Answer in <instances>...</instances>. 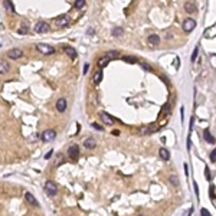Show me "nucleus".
Returning a JSON list of instances; mask_svg holds the SVG:
<instances>
[{"instance_id":"f257e3e1","label":"nucleus","mask_w":216,"mask_h":216,"mask_svg":"<svg viewBox=\"0 0 216 216\" xmlns=\"http://www.w3.org/2000/svg\"><path fill=\"white\" fill-rule=\"evenodd\" d=\"M118 58V52H115V51H112V52H108L107 55H104V56H101V58H98V61H97V64H98L99 68H104L110 61H112V59H117Z\"/></svg>"},{"instance_id":"f03ea898","label":"nucleus","mask_w":216,"mask_h":216,"mask_svg":"<svg viewBox=\"0 0 216 216\" xmlns=\"http://www.w3.org/2000/svg\"><path fill=\"white\" fill-rule=\"evenodd\" d=\"M36 51H39L42 55H52L55 53V48L48 43H36Z\"/></svg>"},{"instance_id":"7ed1b4c3","label":"nucleus","mask_w":216,"mask_h":216,"mask_svg":"<svg viewBox=\"0 0 216 216\" xmlns=\"http://www.w3.org/2000/svg\"><path fill=\"white\" fill-rule=\"evenodd\" d=\"M45 192L49 195V196H55V195L58 193V186H56V183H55V182H52V180H46Z\"/></svg>"},{"instance_id":"20e7f679","label":"nucleus","mask_w":216,"mask_h":216,"mask_svg":"<svg viewBox=\"0 0 216 216\" xmlns=\"http://www.w3.org/2000/svg\"><path fill=\"white\" fill-rule=\"evenodd\" d=\"M55 23H56V26L58 27H66L69 23H71V17H69L68 14H62V16L56 17Z\"/></svg>"},{"instance_id":"39448f33","label":"nucleus","mask_w":216,"mask_h":216,"mask_svg":"<svg viewBox=\"0 0 216 216\" xmlns=\"http://www.w3.org/2000/svg\"><path fill=\"white\" fill-rule=\"evenodd\" d=\"M56 137V133L53 130H45L42 134H40V138H42V141H45V143H49V141H53Z\"/></svg>"},{"instance_id":"423d86ee","label":"nucleus","mask_w":216,"mask_h":216,"mask_svg":"<svg viewBox=\"0 0 216 216\" xmlns=\"http://www.w3.org/2000/svg\"><path fill=\"white\" fill-rule=\"evenodd\" d=\"M195 27H196V20L192 19V17L184 19V22H183V30L184 32H192Z\"/></svg>"},{"instance_id":"0eeeda50","label":"nucleus","mask_w":216,"mask_h":216,"mask_svg":"<svg viewBox=\"0 0 216 216\" xmlns=\"http://www.w3.org/2000/svg\"><path fill=\"white\" fill-rule=\"evenodd\" d=\"M157 128L158 127L156 124H149V125H143L138 131H140V134H141V136H149V134H151V133H154Z\"/></svg>"},{"instance_id":"6e6552de","label":"nucleus","mask_w":216,"mask_h":216,"mask_svg":"<svg viewBox=\"0 0 216 216\" xmlns=\"http://www.w3.org/2000/svg\"><path fill=\"white\" fill-rule=\"evenodd\" d=\"M51 30V26L46 23V22H38L36 25H35V32H38V33H46V32H49Z\"/></svg>"},{"instance_id":"1a4fd4ad","label":"nucleus","mask_w":216,"mask_h":216,"mask_svg":"<svg viewBox=\"0 0 216 216\" xmlns=\"http://www.w3.org/2000/svg\"><path fill=\"white\" fill-rule=\"evenodd\" d=\"M7 58L10 59H19L23 56V51L19 49V48H13V49H10V51H7Z\"/></svg>"},{"instance_id":"9d476101","label":"nucleus","mask_w":216,"mask_h":216,"mask_svg":"<svg viewBox=\"0 0 216 216\" xmlns=\"http://www.w3.org/2000/svg\"><path fill=\"white\" fill-rule=\"evenodd\" d=\"M68 156H69V158H72V160H77V158H78L79 147L77 144H74V146H71V147L68 149Z\"/></svg>"},{"instance_id":"9b49d317","label":"nucleus","mask_w":216,"mask_h":216,"mask_svg":"<svg viewBox=\"0 0 216 216\" xmlns=\"http://www.w3.org/2000/svg\"><path fill=\"white\" fill-rule=\"evenodd\" d=\"M25 199H26V202L29 203V205H32V206H35V208H38V206H39V203H38V200H36V197L33 196L30 192H26V193H25Z\"/></svg>"},{"instance_id":"f8f14e48","label":"nucleus","mask_w":216,"mask_h":216,"mask_svg":"<svg viewBox=\"0 0 216 216\" xmlns=\"http://www.w3.org/2000/svg\"><path fill=\"white\" fill-rule=\"evenodd\" d=\"M64 52H65V55H68L71 59H75L77 56H78L77 51H75L72 46H64Z\"/></svg>"},{"instance_id":"ddd939ff","label":"nucleus","mask_w":216,"mask_h":216,"mask_svg":"<svg viewBox=\"0 0 216 216\" xmlns=\"http://www.w3.org/2000/svg\"><path fill=\"white\" fill-rule=\"evenodd\" d=\"M184 10L187 12V13H195V12H197V6L193 3V2H186L184 3Z\"/></svg>"},{"instance_id":"4468645a","label":"nucleus","mask_w":216,"mask_h":216,"mask_svg":"<svg viewBox=\"0 0 216 216\" xmlns=\"http://www.w3.org/2000/svg\"><path fill=\"white\" fill-rule=\"evenodd\" d=\"M99 118H101V121H102L104 124H112V123H114V118L110 117L107 112H99Z\"/></svg>"},{"instance_id":"2eb2a0df","label":"nucleus","mask_w":216,"mask_h":216,"mask_svg":"<svg viewBox=\"0 0 216 216\" xmlns=\"http://www.w3.org/2000/svg\"><path fill=\"white\" fill-rule=\"evenodd\" d=\"M56 110L59 112H64L66 110V99L65 98H61L56 101Z\"/></svg>"},{"instance_id":"dca6fc26","label":"nucleus","mask_w":216,"mask_h":216,"mask_svg":"<svg viewBox=\"0 0 216 216\" xmlns=\"http://www.w3.org/2000/svg\"><path fill=\"white\" fill-rule=\"evenodd\" d=\"M95 146H97V143H95V140H94V138H85V140H84V147L88 149V150L95 149Z\"/></svg>"},{"instance_id":"f3484780","label":"nucleus","mask_w":216,"mask_h":216,"mask_svg":"<svg viewBox=\"0 0 216 216\" xmlns=\"http://www.w3.org/2000/svg\"><path fill=\"white\" fill-rule=\"evenodd\" d=\"M203 138L206 140V143H209V144H215V137L212 136L209 133V130H205L203 131Z\"/></svg>"},{"instance_id":"a211bd4d","label":"nucleus","mask_w":216,"mask_h":216,"mask_svg":"<svg viewBox=\"0 0 216 216\" xmlns=\"http://www.w3.org/2000/svg\"><path fill=\"white\" fill-rule=\"evenodd\" d=\"M158 156H160V158H163V160H169V158H170V153L166 150L164 147H161V149L158 150Z\"/></svg>"},{"instance_id":"6ab92c4d","label":"nucleus","mask_w":216,"mask_h":216,"mask_svg":"<svg viewBox=\"0 0 216 216\" xmlns=\"http://www.w3.org/2000/svg\"><path fill=\"white\" fill-rule=\"evenodd\" d=\"M147 40H149V43H150V45H153V46H154V45H157L158 42H160V38H158L157 35H150V36H149V39H147Z\"/></svg>"},{"instance_id":"aec40b11","label":"nucleus","mask_w":216,"mask_h":216,"mask_svg":"<svg viewBox=\"0 0 216 216\" xmlns=\"http://www.w3.org/2000/svg\"><path fill=\"white\" fill-rule=\"evenodd\" d=\"M101 79H102V71L99 69V71L95 72V75H94V79H92V81H94V84L97 85V84H99V82H101Z\"/></svg>"},{"instance_id":"412c9836","label":"nucleus","mask_w":216,"mask_h":216,"mask_svg":"<svg viewBox=\"0 0 216 216\" xmlns=\"http://www.w3.org/2000/svg\"><path fill=\"white\" fill-rule=\"evenodd\" d=\"M123 61L127 62V64H136L137 58H134V56H123Z\"/></svg>"},{"instance_id":"4be33fe9","label":"nucleus","mask_w":216,"mask_h":216,"mask_svg":"<svg viewBox=\"0 0 216 216\" xmlns=\"http://www.w3.org/2000/svg\"><path fill=\"white\" fill-rule=\"evenodd\" d=\"M3 5H5V7H6V9H7V10H9V12H10V13H12V12H13V10H14L13 5L10 3V0H5V2H3Z\"/></svg>"},{"instance_id":"5701e85b","label":"nucleus","mask_w":216,"mask_h":216,"mask_svg":"<svg viewBox=\"0 0 216 216\" xmlns=\"http://www.w3.org/2000/svg\"><path fill=\"white\" fill-rule=\"evenodd\" d=\"M0 65H2V69H0V71H2V74H5V72H7V71H9V64H7V62H5L3 59H2Z\"/></svg>"},{"instance_id":"b1692460","label":"nucleus","mask_w":216,"mask_h":216,"mask_svg":"<svg viewBox=\"0 0 216 216\" xmlns=\"http://www.w3.org/2000/svg\"><path fill=\"white\" fill-rule=\"evenodd\" d=\"M169 180H170V183L173 184V186H179V179H177L174 174H171V176L169 177Z\"/></svg>"},{"instance_id":"393cba45","label":"nucleus","mask_w":216,"mask_h":216,"mask_svg":"<svg viewBox=\"0 0 216 216\" xmlns=\"http://www.w3.org/2000/svg\"><path fill=\"white\" fill-rule=\"evenodd\" d=\"M85 6V0H75V7L77 9H82Z\"/></svg>"},{"instance_id":"a878e982","label":"nucleus","mask_w":216,"mask_h":216,"mask_svg":"<svg viewBox=\"0 0 216 216\" xmlns=\"http://www.w3.org/2000/svg\"><path fill=\"white\" fill-rule=\"evenodd\" d=\"M121 33H123V29H121V27H115L114 32H112V36H120Z\"/></svg>"},{"instance_id":"bb28decb","label":"nucleus","mask_w":216,"mask_h":216,"mask_svg":"<svg viewBox=\"0 0 216 216\" xmlns=\"http://www.w3.org/2000/svg\"><path fill=\"white\" fill-rule=\"evenodd\" d=\"M197 53H199V48H195V51H193V55H192V62H195L196 61V58H197Z\"/></svg>"},{"instance_id":"cd10ccee","label":"nucleus","mask_w":216,"mask_h":216,"mask_svg":"<svg viewBox=\"0 0 216 216\" xmlns=\"http://www.w3.org/2000/svg\"><path fill=\"white\" fill-rule=\"evenodd\" d=\"M210 161H212V163H215L216 161V149L210 153Z\"/></svg>"},{"instance_id":"c85d7f7f","label":"nucleus","mask_w":216,"mask_h":216,"mask_svg":"<svg viewBox=\"0 0 216 216\" xmlns=\"http://www.w3.org/2000/svg\"><path fill=\"white\" fill-rule=\"evenodd\" d=\"M193 187H195V193H196V197L199 199V187H197V183H196V182L193 183Z\"/></svg>"},{"instance_id":"c756f323","label":"nucleus","mask_w":216,"mask_h":216,"mask_svg":"<svg viewBox=\"0 0 216 216\" xmlns=\"http://www.w3.org/2000/svg\"><path fill=\"white\" fill-rule=\"evenodd\" d=\"M92 127L95 128V130H98V131H102V127L101 125H98L97 123H92Z\"/></svg>"},{"instance_id":"7c9ffc66","label":"nucleus","mask_w":216,"mask_h":216,"mask_svg":"<svg viewBox=\"0 0 216 216\" xmlns=\"http://www.w3.org/2000/svg\"><path fill=\"white\" fill-rule=\"evenodd\" d=\"M141 66H143V69H146V71H151V68H150V66L147 65V64H144V62L141 64Z\"/></svg>"},{"instance_id":"2f4dec72","label":"nucleus","mask_w":216,"mask_h":216,"mask_svg":"<svg viewBox=\"0 0 216 216\" xmlns=\"http://www.w3.org/2000/svg\"><path fill=\"white\" fill-rule=\"evenodd\" d=\"M205 174H206V179L208 180H210V171H209V169L206 167V170H205Z\"/></svg>"},{"instance_id":"473e14b6","label":"nucleus","mask_w":216,"mask_h":216,"mask_svg":"<svg viewBox=\"0 0 216 216\" xmlns=\"http://www.w3.org/2000/svg\"><path fill=\"white\" fill-rule=\"evenodd\" d=\"M88 71H89V64H85L84 65V74H86Z\"/></svg>"},{"instance_id":"72a5a7b5","label":"nucleus","mask_w":216,"mask_h":216,"mask_svg":"<svg viewBox=\"0 0 216 216\" xmlns=\"http://www.w3.org/2000/svg\"><path fill=\"white\" fill-rule=\"evenodd\" d=\"M200 213H203V215H210V212L208 209H202L200 210Z\"/></svg>"},{"instance_id":"f704fd0d","label":"nucleus","mask_w":216,"mask_h":216,"mask_svg":"<svg viewBox=\"0 0 216 216\" xmlns=\"http://www.w3.org/2000/svg\"><path fill=\"white\" fill-rule=\"evenodd\" d=\"M19 32L22 33V35H25V33H27V30H26V27H22V29H20Z\"/></svg>"},{"instance_id":"c9c22d12","label":"nucleus","mask_w":216,"mask_h":216,"mask_svg":"<svg viewBox=\"0 0 216 216\" xmlns=\"http://www.w3.org/2000/svg\"><path fill=\"white\" fill-rule=\"evenodd\" d=\"M215 195H213V187H210V199H213Z\"/></svg>"},{"instance_id":"e433bc0d","label":"nucleus","mask_w":216,"mask_h":216,"mask_svg":"<svg viewBox=\"0 0 216 216\" xmlns=\"http://www.w3.org/2000/svg\"><path fill=\"white\" fill-rule=\"evenodd\" d=\"M183 167H184V173H186V176H187V174H189V171H187V164H184Z\"/></svg>"},{"instance_id":"4c0bfd02","label":"nucleus","mask_w":216,"mask_h":216,"mask_svg":"<svg viewBox=\"0 0 216 216\" xmlns=\"http://www.w3.org/2000/svg\"><path fill=\"white\" fill-rule=\"evenodd\" d=\"M52 156V151H49V153H46V156H45V158H49Z\"/></svg>"}]
</instances>
